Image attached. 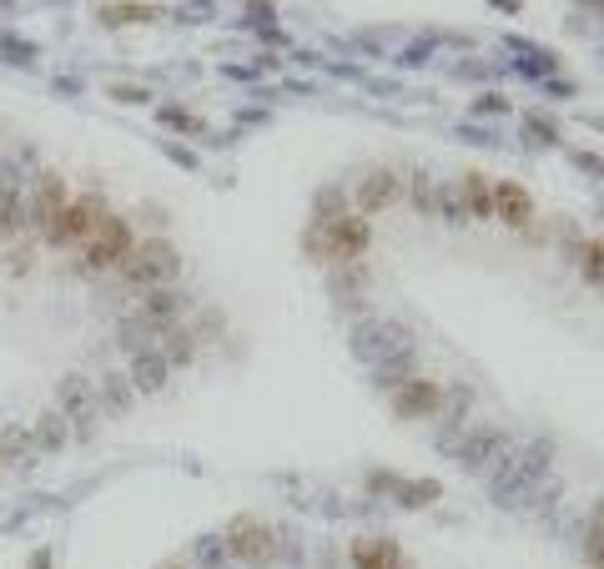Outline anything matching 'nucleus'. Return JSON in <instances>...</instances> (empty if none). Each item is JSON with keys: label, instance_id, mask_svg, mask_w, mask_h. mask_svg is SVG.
Returning a JSON list of instances; mask_svg holds the SVG:
<instances>
[{"label": "nucleus", "instance_id": "f257e3e1", "mask_svg": "<svg viewBox=\"0 0 604 569\" xmlns=\"http://www.w3.org/2000/svg\"><path fill=\"white\" fill-rule=\"evenodd\" d=\"M106 197L71 192V181L55 167L0 137V333H5L11 307H26L46 263L86 252L106 227ZM30 464H36V444L21 423V408L0 368V473L30 469Z\"/></svg>", "mask_w": 604, "mask_h": 569}, {"label": "nucleus", "instance_id": "f03ea898", "mask_svg": "<svg viewBox=\"0 0 604 569\" xmlns=\"http://www.w3.org/2000/svg\"><path fill=\"white\" fill-rule=\"evenodd\" d=\"M353 353L368 363V368L393 378V374H403L413 358V333L393 318H368L353 328Z\"/></svg>", "mask_w": 604, "mask_h": 569}, {"label": "nucleus", "instance_id": "7ed1b4c3", "mask_svg": "<svg viewBox=\"0 0 604 569\" xmlns=\"http://www.w3.org/2000/svg\"><path fill=\"white\" fill-rule=\"evenodd\" d=\"M227 555H232L237 565L262 569L267 559L277 555V534H273V524H262V519H237V524L227 529Z\"/></svg>", "mask_w": 604, "mask_h": 569}, {"label": "nucleus", "instance_id": "20e7f679", "mask_svg": "<svg viewBox=\"0 0 604 569\" xmlns=\"http://www.w3.org/2000/svg\"><path fill=\"white\" fill-rule=\"evenodd\" d=\"M368 248H373V232L363 217H332V223L313 237V252H332V257H343V263L363 257Z\"/></svg>", "mask_w": 604, "mask_h": 569}, {"label": "nucleus", "instance_id": "39448f33", "mask_svg": "<svg viewBox=\"0 0 604 569\" xmlns=\"http://www.w3.org/2000/svg\"><path fill=\"white\" fill-rule=\"evenodd\" d=\"M393 408H399V418H433L443 408V389L433 378H403L393 389Z\"/></svg>", "mask_w": 604, "mask_h": 569}, {"label": "nucleus", "instance_id": "423d86ee", "mask_svg": "<svg viewBox=\"0 0 604 569\" xmlns=\"http://www.w3.org/2000/svg\"><path fill=\"white\" fill-rule=\"evenodd\" d=\"M504 433L499 429H479V433H468L464 448H458V464L464 469H479V473H494L499 464H504Z\"/></svg>", "mask_w": 604, "mask_h": 569}, {"label": "nucleus", "instance_id": "0eeeda50", "mask_svg": "<svg viewBox=\"0 0 604 569\" xmlns=\"http://www.w3.org/2000/svg\"><path fill=\"white\" fill-rule=\"evenodd\" d=\"M399 197H403V181L393 177V172H373V177H363V187H357V207L388 212V207H399Z\"/></svg>", "mask_w": 604, "mask_h": 569}, {"label": "nucleus", "instance_id": "6e6552de", "mask_svg": "<svg viewBox=\"0 0 604 569\" xmlns=\"http://www.w3.org/2000/svg\"><path fill=\"white\" fill-rule=\"evenodd\" d=\"M353 569H408V559H403V549L393 540H357Z\"/></svg>", "mask_w": 604, "mask_h": 569}, {"label": "nucleus", "instance_id": "1a4fd4ad", "mask_svg": "<svg viewBox=\"0 0 604 569\" xmlns=\"http://www.w3.org/2000/svg\"><path fill=\"white\" fill-rule=\"evenodd\" d=\"M494 212L504 217L508 227H524L529 217H534V197L524 192L519 181H499V187H494Z\"/></svg>", "mask_w": 604, "mask_h": 569}, {"label": "nucleus", "instance_id": "9d476101", "mask_svg": "<svg viewBox=\"0 0 604 569\" xmlns=\"http://www.w3.org/2000/svg\"><path fill=\"white\" fill-rule=\"evenodd\" d=\"M464 192H468V212H474V217H489V212H494V187L483 177H464Z\"/></svg>", "mask_w": 604, "mask_h": 569}, {"label": "nucleus", "instance_id": "9b49d317", "mask_svg": "<svg viewBox=\"0 0 604 569\" xmlns=\"http://www.w3.org/2000/svg\"><path fill=\"white\" fill-rule=\"evenodd\" d=\"M579 273H584L594 288H604V242H584V248H579Z\"/></svg>", "mask_w": 604, "mask_h": 569}, {"label": "nucleus", "instance_id": "f8f14e48", "mask_svg": "<svg viewBox=\"0 0 604 569\" xmlns=\"http://www.w3.org/2000/svg\"><path fill=\"white\" fill-rule=\"evenodd\" d=\"M584 559H590V565H604V519H594L590 534H584Z\"/></svg>", "mask_w": 604, "mask_h": 569}, {"label": "nucleus", "instance_id": "ddd939ff", "mask_svg": "<svg viewBox=\"0 0 604 569\" xmlns=\"http://www.w3.org/2000/svg\"><path fill=\"white\" fill-rule=\"evenodd\" d=\"M162 569H192V565H162Z\"/></svg>", "mask_w": 604, "mask_h": 569}]
</instances>
